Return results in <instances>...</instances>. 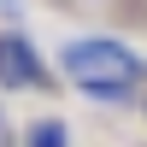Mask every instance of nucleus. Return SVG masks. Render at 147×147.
<instances>
[{"label":"nucleus","mask_w":147,"mask_h":147,"mask_svg":"<svg viewBox=\"0 0 147 147\" xmlns=\"http://www.w3.org/2000/svg\"><path fill=\"white\" fill-rule=\"evenodd\" d=\"M77 88L100 106H136V82H77Z\"/></svg>","instance_id":"nucleus-4"},{"label":"nucleus","mask_w":147,"mask_h":147,"mask_svg":"<svg viewBox=\"0 0 147 147\" xmlns=\"http://www.w3.org/2000/svg\"><path fill=\"white\" fill-rule=\"evenodd\" d=\"M59 71L71 82H147V59L129 53L118 35H77L59 47Z\"/></svg>","instance_id":"nucleus-1"},{"label":"nucleus","mask_w":147,"mask_h":147,"mask_svg":"<svg viewBox=\"0 0 147 147\" xmlns=\"http://www.w3.org/2000/svg\"><path fill=\"white\" fill-rule=\"evenodd\" d=\"M0 147H12V141H6V118H0Z\"/></svg>","instance_id":"nucleus-5"},{"label":"nucleus","mask_w":147,"mask_h":147,"mask_svg":"<svg viewBox=\"0 0 147 147\" xmlns=\"http://www.w3.org/2000/svg\"><path fill=\"white\" fill-rule=\"evenodd\" d=\"M18 88H53V71L30 35L0 30V94H18Z\"/></svg>","instance_id":"nucleus-2"},{"label":"nucleus","mask_w":147,"mask_h":147,"mask_svg":"<svg viewBox=\"0 0 147 147\" xmlns=\"http://www.w3.org/2000/svg\"><path fill=\"white\" fill-rule=\"evenodd\" d=\"M141 106H147V100H141Z\"/></svg>","instance_id":"nucleus-6"},{"label":"nucleus","mask_w":147,"mask_h":147,"mask_svg":"<svg viewBox=\"0 0 147 147\" xmlns=\"http://www.w3.org/2000/svg\"><path fill=\"white\" fill-rule=\"evenodd\" d=\"M18 147H71V129L65 118H35V124H24Z\"/></svg>","instance_id":"nucleus-3"}]
</instances>
